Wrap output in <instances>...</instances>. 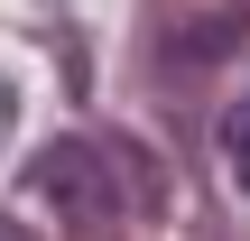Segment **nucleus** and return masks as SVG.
<instances>
[{
    "instance_id": "7ed1b4c3",
    "label": "nucleus",
    "mask_w": 250,
    "mask_h": 241,
    "mask_svg": "<svg viewBox=\"0 0 250 241\" xmlns=\"http://www.w3.org/2000/svg\"><path fill=\"white\" fill-rule=\"evenodd\" d=\"M0 241H37V232H28V223H9V214H0Z\"/></svg>"
},
{
    "instance_id": "f03ea898",
    "label": "nucleus",
    "mask_w": 250,
    "mask_h": 241,
    "mask_svg": "<svg viewBox=\"0 0 250 241\" xmlns=\"http://www.w3.org/2000/svg\"><path fill=\"white\" fill-rule=\"evenodd\" d=\"M223 158H232V186H250V102L223 121Z\"/></svg>"
},
{
    "instance_id": "f257e3e1",
    "label": "nucleus",
    "mask_w": 250,
    "mask_h": 241,
    "mask_svg": "<svg viewBox=\"0 0 250 241\" xmlns=\"http://www.w3.org/2000/svg\"><path fill=\"white\" fill-rule=\"evenodd\" d=\"M28 186H37L83 241H111L121 214H130V195H139V158H121V149H102V139H56V149L28 158Z\"/></svg>"
}]
</instances>
